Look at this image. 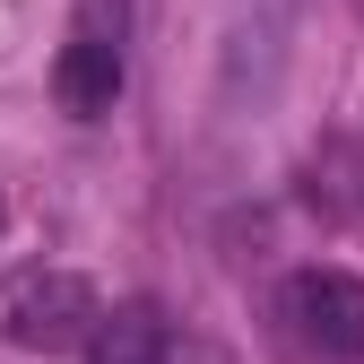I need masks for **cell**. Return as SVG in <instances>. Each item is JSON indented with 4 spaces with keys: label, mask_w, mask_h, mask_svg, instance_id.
Here are the masks:
<instances>
[{
    "label": "cell",
    "mask_w": 364,
    "mask_h": 364,
    "mask_svg": "<svg viewBox=\"0 0 364 364\" xmlns=\"http://www.w3.org/2000/svg\"><path fill=\"white\" fill-rule=\"evenodd\" d=\"M278 321L321 364H364V278L355 269H295L278 287Z\"/></svg>",
    "instance_id": "6da1fadb"
},
{
    "label": "cell",
    "mask_w": 364,
    "mask_h": 364,
    "mask_svg": "<svg viewBox=\"0 0 364 364\" xmlns=\"http://www.w3.org/2000/svg\"><path fill=\"white\" fill-rule=\"evenodd\" d=\"M105 295L87 287V278H70V269H43V278H26L18 295H9V338L18 347H35V355H70V347H96L105 338Z\"/></svg>",
    "instance_id": "7a4b0ae2"
},
{
    "label": "cell",
    "mask_w": 364,
    "mask_h": 364,
    "mask_svg": "<svg viewBox=\"0 0 364 364\" xmlns=\"http://www.w3.org/2000/svg\"><path fill=\"white\" fill-rule=\"evenodd\" d=\"M53 96H61L78 122L113 113V96H122V0H78V26H70V43H61Z\"/></svg>",
    "instance_id": "3957f363"
},
{
    "label": "cell",
    "mask_w": 364,
    "mask_h": 364,
    "mask_svg": "<svg viewBox=\"0 0 364 364\" xmlns=\"http://www.w3.org/2000/svg\"><path fill=\"white\" fill-rule=\"evenodd\" d=\"M96 364H217V347L173 330L156 304H122L105 321V338H96Z\"/></svg>",
    "instance_id": "277c9868"
},
{
    "label": "cell",
    "mask_w": 364,
    "mask_h": 364,
    "mask_svg": "<svg viewBox=\"0 0 364 364\" xmlns=\"http://www.w3.org/2000/svg\"><path fill=\"white\" fill-rule=\"evenodd\" d=\"M304 200L321 208V217H364V148L355 139L321 148V156L304 165Z\"/></svg>",
    "instance_id": "5b68a950"
}]
</instances>
